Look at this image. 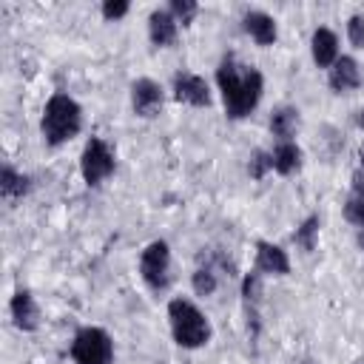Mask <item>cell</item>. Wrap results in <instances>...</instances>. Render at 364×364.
Here are the masks:
<instances>
[{
    "instance_id": "23",
    "label": "cell",
    "mask_w": 364,
    "mask_h": 364,
    "mask_svg": "<svg viewBox=\"0 0 364 364\" xmlns=\"http://www.w3.org/2000/svg\"><path fill=\"white\" fill-rule=\"evenodd\" d=\"M347 37L355 48H364V17L361 14H353L350 23H347Z\"/></svg>"
},
{
    "instance_id": "15",
    "label": "cell",
    "mask_w": 364,
    "mask_h": 364,
    "mask_svg": "<svg viewBox=\"0 0 364 364\" xmlns=\"http://www.w3.org/2000/svg\"><path fill=\"white\" fill-rule=\"evenodd\" d=\"M245 28L250 31V37H253L259 46H270V43L276 40V23H273V17L264 14V11H250V14L245 17Z\"/></svg>"
},
{
    "instance_id": "2",
    "label": "cell",
    "mask_w": 364,
    "mask_h": 364,
    "mask_svg": "<svg viewBox=\"0 0 364 364\" xmlns=\"http://www.w3.org/2000/svg\"><path fill=\"white\" fill-rule=\"evenodd\" d=\"M82 125V111L68 94H54L43 111V136L48 145H63L77 136Z\"/></svg>"
},
{
    "instance_id": "25",
    "label": "cell",
    "mask_w": 364,
    "mask_h": 364,
    "mask_svg": "<svg viewBox=\"0 0 364 364\" xmlns=\"http://www.w3.org/2000/svg\"><path fill=\"white\" fill-rule=\"evenodd\" d=\"M242 293H245V299H259V276H256V273H250V276L245 279Z\"/></svg>"
},
{
    "instance_id": "4",
    "label": "cell",
    "mask_w": 364,
    "mask_h": 364,
    "mask_svg": "<svg viewBox=\"0 0 364 364\" xmlns=\"http://www.w3.org/2000/svg\"><path fill=\"white\" fill-rule=\"evenodd\" d=\"M111 355H114V344L105 330L85 327L74 336V344H71L74 364H111Z\"/></svg>"
},
{
    "instance_id": "1",
    "label": "cell",
    "mask_w": 364,
    "mask_h": 364,
    "mask_svg": "<svg viewBox=\"0 0 364 364\" xmlns=\"http://www.w3.org/2000/svg\"><path fill=\"white\" fill-rule=\"evenodd\" d=\"M216 82H219V91H222L225 111L233 119L247 117L262 100V74L256 68L236 65L230 57L222 60V65L216 68Z\"/></svg>"
},
{
    "instance_id": "18",
    "label": "cell",
    "mask_w": 364,
    "mask_h": 364,
    "mask_svg": "<svg viewBox=\"0 0 364 364\" xmlns=\"http://www.w3.org/2000/svg\"><path fill=\"white\" fill-rule=\"evenodd\" d=\"M316 236H318V216H307L301 222V228L293 233V242L301 247V250H313L316 247Z\"/></svg>"
},
{
    "instance_id": "3",
    "label": "cell",
    "mask_w": 364,
    "mask_h": 364,
    "mask_svg": "<svg viewBox=\"0 0 364 364\" xmlns=\"http://www.w3.org/2000/svg\"><path fill=\"white\" fill-rule=\"evenodd\" d=\"M168 318H171V333H173V341L179 347H202L208 344L210 338V324L208 318L202 316V310L185 299H173L168 304Z\"/></svg>"
},
{
    "instance_id": "19",
    "label": "cell",
    "mask_w": 364,
    "mask_h": 364,
    "mask_svg": "<svg viewBox=\"0 0 364 364\" xmlns=\"http://www.w3.org/2000/svg\"><path fill=\"white\" fill-rule=\"evenodd\" d=\"M344 216H347V222L364 228V193H353V196L347 199V205H344Z\"/></svg>"
},
{
    "instance_id": "10",
    "label": "cell",
    "mask_w": 364,
    "mask_h": 364,
    "mask_svg": "<svg viewBox=\"0 0 364 364\" xmlns=\"http://www.w3.org/2000/svg\"><path fill=\"white\" fill-rule=\"evenodd\" d=\"M9 310H11V318H14V324L20 330H34L40 324V310H37L34 296L28 290H17L11 304H9Z\"/></svg>"
},
{
    "instance_id": "24",
    "label": "cell",
    "mask_w": 364,
    "mask_h": 364,
    "mask_svg": "<svg viewBox=\"0 0 364 364\" xmlns=\"http://www.w3.org/2000/svg\"><path fill=\"white\" fill-rule=\"evenodd\" d=\"M102 14H105V20H117V17H122V14H128V3H122V0H105L102 3Z\"/></svg>"
},
{
    "instance_id": "16",
    "label": "cell",
    "mask_w": 364,
    "mask_h": 364,
    "mask_svg": "<svg viewBox=\"0 0 364 364\" xmlns=\"http://www.w3.org/2000/svg\"><path fill=\"white\" fill-rule=\"evenodd\" d=\"M301 165V151L296 142H279L276 151H273V171L279 173H293L296 168Z\"/></svg>"
},
{
    "instance_id": "5",
    "label": "cell",
    "mask_w": 364,
    "mask_h": 364,
    "mask_svg": "<svg viewBox=\"0 0 364 364\" xmlns=\"http://www.w3.org/2000/svg\"><path fill=\"white\" fill-rule=\"evenodd\" d=\"M80 171H82V179L88 185H100L114 171V154L100 136H91L85 142L82 156H80Z\"/></svg>"
},
{
    "instance_id": "11",
    "label": "cell",
    "mask_w": 364,
    "mask_h": 364,
    "mask_svg": "<svg viewBox=\"0 0 364 364\" xmlns=\"http://www.w3.org/2000/svg\"><path fill=\"white\" fill-rule=\"evenodd\" d=\"M256 267H259L262 273L284 276V273L290 270V262H287V253H284L279 245L259 242V245H256Z\"/></svg>"
},
{
    "instance_id": "13",
    "label": "cell",
    "mask_w": 364,
    "mask_h": 364,
    "mask_svg": "<svg viewBox=\"0 0 364 364\" xmlns=\"http://www.w3.org/2000/svg\"><path fill=\"white\" fill-rule=\"evenodd\" d=\"M148 34H151V43L154 46H171L176 40V20L171 11H154L148 17Z\"/></svg>"
},
{
    "instance_id": "26",
    "label": "cell",
    "mask_w": 364,
    "mask_h": 364,
    "mask_svg": "<svg viewBox=\"0 0 364 364\" xmlns=\"http://www.w3.org/2000/svg\"><path fill=\"white\" fill-rule=\"evenodd\" d=\"M358 125H361V128H364V108H361V111H358Z\"/></svg>"
},
{
    "instance_id": "20",
    "label": "cell",
    "mask_w": 364,
    "mask_h": 364,
    "mask_svg": "<svg viewBox=\"0 0 364 364\" xmlns=\"http://www.w3.org/2000/svg\"><path fill=\"white\" fill-rule=\"evenodd\" d=\"M196 11H199V6L193 0H173L171 3V14H173L176 23H191Z\"/></svg>"
},
{
    "instance_id": "21",
    "label": "cell",
    "mask_w": 364,
    "mask_h": 364,
    "mask_svg": "<svg viewBox=\"0 0 364 364\" xmlns=\"http://www.w3.org/2000/svg\"><path fill=\"white\" fill-rule=\"evenodd\" d=\"M270 168H273V154H264V151H256L253 159H250V165H247V171H250L253 179H262Z\"/></svg>"
},
{
    "instance_id": "28",
    "label": "cell",
    "mask_w": 364,
    "mask_h": 364,
    "mask_svg": "<svg viewBox=\"0 0 364 364\" xmlns=\"http://www.w3.org/2000/svg\"><path fill=\"white\" fill-rule=\"evenodd\" d=\"M361 245H364V236H361Z\"/></svg>"
},
{
    "instance_id": "9",
    "label": "cell",
    "mask_w": 364,
    "mask_h": 364,
    "mask_svg": "<svg viewBox=\"0 0 364 364\" xmlns=\"http://www.w3.org/2000/svg\"><path fill=\"white\" fill-rule=\"evenodd\" d=\"M361 85V71H358V63L353 57H338L330 68V88L344 94V91H353Z\"/></svg>"
},
{
    "instance_id": "6",
    "label": "cell",
    "mask_w": 364,
    "mask_h": 364,
    "mask_svg": "<svg viewBox=\"0 0 364 364\" xmlns=\"http://www.w3.org/2000/svg\"><path fill=\"white\" fill-rule=\"evenodd\" d=\"M168 270H171L168 245L165 242H151L142 250V259H139V273H142L145 284L154 287V290H162L168 284Z\"/></svg>"
},
{
    "instance_id": "7",
    "label": "cell",
    "mask_w": 364,
    "mask_h": 364,
    "mask_svg": "<svg viewBox=\"0 0 364 364\" xmlns=\"http://www.w3.org/2000/svg\"><path fill=\"white\" fill-rule=\"evenodd\" d=\"M173 97L179 102H188V105H208L210 102V88L199 74L182 71V74L173 77Z\"/></svg>"
},
{
    "instance_id": "12",
    "label": "cell",
    "mask_w": 364,
    "mask_h": 364,
    "mask_svg": "<svg viewBox=\"0 0 364 364\" xmlns=\"http://www.w3.org/2000/svg\"><path fill=\"white\" fill-rule=\"evenodd\" d=\"M310 46H313V60L321 68H327V65H333L338 60V40H336V34L330 28H316Z\"/></svg>"
},
{
    "instance_id": "27",
    "label": "cell",
    "mask_w": 364,
    "mask_h": 364,
    "mask_svg": "<svg viewBox=\"0 0 364 364\" xmlns=\"http://www.w3.org/2000/svg\"><path fill=\"white\" fill-rule=\"evenodd\" d=\"M361 165H364V145H361Z\"/></svg>"
},
{
    "instance_id": "14",
    "label": "cell",
    "mask_w": 364,
    "mask_h": 364,
    "mask_svg": "<svg viewBox=\"0 0 364 364\" xmlns=\"http://www.w3.org/2000/svg\"><path fill=\"white\" fill-rule=\"evenodd\" d=\"M296 128H299V111H296V108L282 105V108L273 111V117H270V131H273V136H279V142H293Z\"/></svg>"
},
{
    "instance_id": "22",
    "label": "cell",
    "mask_w": 364,
    "mask_h": 364,
    "mask_svg": "<svg viewBox=\"0 0 364 364\" xmlns=\"http://www.w3.org/2000/svg\"><path fill=\"white\" fill-rule=\"evenodd\" d=\"M193 290L199 293V296H210L213 290H216V279H213V273L205 267H199L196 273H193Z\"/></svg>"
},
{
    "instance_id": "17",
    "label": "cell",
    "mask_w": 364,
    "mask_h": 364,
    "mask_svg": "<svg viewBox=\"0 0 364 364\" xmlns=\"http://www.w3.org/2000/svg\"><path fill=\"white\" fill-rule=\"evenodd\" d=\"M28 191V179L23 176V173H17V171H11V168H3L0 171V193L6 196V199H17V196H23Z\"/></svg>"
},
{
    "instance_id": "8",
    "label": "cell",
    "mask_w": 364,
    "mask_h": 364,
    "mask_svg": "<svg viewBox=\"0 0 364 364\" xmlns=\"http://www.w3.org/2000/svg\"><path fill=\"white\" fill-rule=\"evenodd\" d=\"M131 102H134V111L139 117H156L159 108H162V88H159V82H154L148 77L136 80L134 88H131Z\"/></svg>"
}]
</instances>
